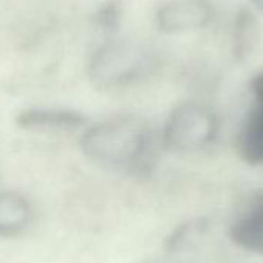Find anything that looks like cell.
I'll return each mask as SVG.
<instances>
[{
  "label": "cell",
  "instance_id": "6da1fadb",
  "mask_svg": "<svg viewBox=\"0 0 263 263\" xmlns=\"http://www.w3.org/2000/svg\"><path fill=\"white\" fill-rule=\"evenodd\" d=\"M152 135L141 121L121 118L90 127L81 141L85 155L104 166L138 167L146 163Z\"/></svg>",
  "mask_w": 263,
  "mask_h": 263
},
{
  "label": "cell",
  "instance_id": "7a4b0ae2",
  "mask_svg": "<svg viewBox=\"0 0 263 263\" xmlns=\"http://www.w3.org/2000/svg\"><path fill=\"white\" fill-rule=\"evenodd\" d=\"M218 130L217 116L204 105L186 102L174 110L164 132L166 149L178 152H194L211 144Z\"/></svg>",
  "mask_w": 263,
  "mask_h": 263
},
{
  "label": "cell",
  "instance_id": "3957f363",
  "mask_svg": "<svg viewBox=\"0 0 263 263\" xmlns=\"http://www.w3.org/2000/svg\"><path fill=\"white\" fill-rule=\"evenodd\" d=\"M149 67V54L132 44L115 42L102 47L90 64V78L101 87L124 85Z\"/></svg>",
  "mask_w": 263,
  "mask_h": 263
},
{
  "label": "cell",
  "instance_id": "277c9868",
  "mask_svg": "<svg viewBox=\"0 0 263 263\" xmlns=\"http://www.w3.org/2000/svg\"><path fill=\"white\" fill-rule=\"evenodd\" d=\"M229 238L238 248L263 255V189L251 191L241 200Z\"/></svg>",
  "mask_w": 263,
  "mask_h": 263
},
{
  "label": "cell",
  "instance_id": "5b68a950",
  "mask_svg": "<svg viewBox=\"0 0 263 263\" xmlns=\"http://www.w3.org/2000/svg\"><path fill=\"white\" fill-rule=\"evenodd\" d=\"M249 87L254 95V107L238 134L237 152L245 163L257 166L263 163V71L251 79Z\"/></svg>",
  "mask_w": 263,
  "mask_h": 263
},
{
  "label": "cell",
  "instance_id": "8992f818",
  "mask_svg": "<svg viewBox=\"0 0 263 263\" xmlns=\"http://www.w3.org/2000/svg\"><path fill=\"white\" fill-rule=\"evenodd\" d=\"M214 7L209 0H172L158 13V25L167 33H186L209 25Z\"/></svg>",
  "mask_w": 263,
  "mask_h": 263
},
{
  "label": "cell",
  "instance_id": "52a82bcc",
  "mask_svg": "<svg viewBox=\"0 0 263 263\" xmlns=\"http://www.w3.org/2000/svg\"><path fill=\"white\" fill-rule=\"evenodd\" d=\"M31 220L30 203L19 194H0V234L14 235L22 232Z\"/></svg>",
  "mask_w": 263,
  "mask_h": 263
},
{
  "label": "cell",
  "instance_id": "ba28073f",
  "mask_svg": "<svg viewBox=\"0 0 263 263\" xmlns=\"http://www.w3.org/2000/svg\"><path fill=\"white\" fill-rule=\"evenodd\" d=\"M260 34V25L255 17V14L249 8H241L234 21V28H232V51L237 61L246 59Z\"/></svg>",
  "mask_w": 263,
  "mask_h": 263
},
{
  "label": "cell",
  "instance_id": "9c48e42d",
  "mask_svg": "<svg viewBox=\"0 0 263 263\" xmlns=\"http://www.w3.org/2000/svg\"><path fill=\"white\" fill-rule=\"evenodd\" d=\"M19 124L24 127H51V128H65L78 127L85 122V118L76 111L67 110H30L19 116Z\"/></svg>",
  "mask_w": 263,
  "mask_h": 263
},
{
  "label": "cell",
  "instance_id": "30bf717a",
  "mask_svg": "<svg viewBox=\"0 0 263 263\" xmlns=\"http://www.w3.org/2000/svg\"><path fill=\"white\" fill-rule=\"evenodd\" d=\"M249 4H251L257 11H260V13L263 14V0H249Z\"/></svg>",
  "mask_w": 263,
  "mask_h": 263
}]
</instances>
